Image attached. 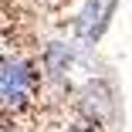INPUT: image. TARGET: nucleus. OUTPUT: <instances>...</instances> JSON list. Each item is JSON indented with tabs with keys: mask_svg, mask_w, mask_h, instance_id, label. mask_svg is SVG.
Here are the masks:
<instances>
[{
	"mask_svg": "<svg viewBox=\"0 0 132 132\" xmlns=\"http://www.w3.org/2000/svg\"><path fill=\"white\" fill-rule=\"evenodd\" d=\"M68 132H98V129H95V125H71Z\"/></svg>",
	"mask_w": 132,
	"mask_h": 132,
	"instance_id": "obj_2",
	"label": "nucleus"
},
{
	"mask_svg": "<svg viewBox=\"0 0 132 132\" xmlns=\"http://www.w3.org/2000/svg\"><path fill=\"white\" fill-rule=\"evenodd\" d=\"M41 92V78L31 64L24 61H4V105L10 109H24L31 105Z\"/></svg>",
	"mask_w": 132,
	"mask_h": 132,
	"instance_id": "obj_1",
	"label": "nucleus"
}]
</instances>
